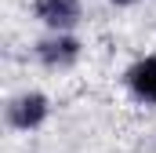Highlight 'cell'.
<instances>
[{
  "mask_svg": "<svg viewBox=\"0 0 156 153\" xmlns=\"http://www.w3.org/2000/svg\"><path fill=\"white\" fill-rule=\"evenodd\" d=\"M113 7H134V4H142V0H109Z\"/></svg>",
  "mask_w": 156,
  "mask_h": 153,
  "instance_id": "5",
  "label": "cell"
},
{
  "mask_svg": "<svg viewBox=\"0 0 156 153\" xmlns=\"http://www.w3.org/2000/svg\"><path fill=\"white\" fill-rule=\"evenodd\" d=\"M33 18L44 29L73 33L83 22V4L80 0H33Z\"/></svg>",
  "mask_w": 156,
  "mask_h": 153,
  "instance_id": "3",
  "label": "cell"
},
{
  "mask_svg": "<svg viewBox=\"0 0 156 153\" xmlns=\"http://www.w3.org/2000/svg\"><path fill=\"white\" fill-rule=\"evenodd\" d=\"M123 88L131 91V99L156 106V55H142L123 69Z\"/></svg>",
  "mask_w": 156,
  "mask_h": 153,
  "instance_id": "4",
  "label": "cell"
},
{
  "mask_svg": "<svg viewBox=\"0 0 156 153\" xmlns=\"http://www.w3.org/2000/svg\"><path fill=\"white\" fill-rule=\"evenodd\" d=\"M33 55H37V62L44 66V69L66 73V69H73V66L80 62L83 44H80L76 33H55V29H47V33L33 44Z\"/></svg>",
  "mask_w": 156,
  "mask_h": 153,
  "instance_id": "2",
  "label": "cell"
},
{
  "mask_svg": "<svg viewBox=\"0 0 156 153\" xmlns=\"http://www.w3.org/2000/svg\"><path fill=\"white\" fill-rule=\"evenodd\" d=\"M47 117H51V99L37 88H26V91L11 95L7 106H4V120H7L11 131H37V128L47 124Z\"/></svg>",
  "mask_w": 156,
  "mask_h": 153,
  "instance_id": "1",
  "label": "cell"
}]
</instances>
